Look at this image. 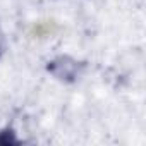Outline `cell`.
I'll use <instances>...</instances> for the list:
<instances>
[{
	"label": "cell",
	"mask_w": 146,
	"mask_h": 146,
	"mask_svg": "<svg viewBox=\"0 0 146 146\" xmlns=\"http://www.w3.org/2000/svg\"><path fill=\"white\" fill-rule=\"evenodd\" d=\"M50 69L57 78L70 79V78H74V72H76V62H72L70 58H57L52 62Z\"/></svg>",
	"instance_id": "cell-1"
},
{
	"label": "cell",
	"mask_w": 146,
	"mask_h": 146,
	"mask_svg": "<svg viewBox=\"0 0 146 146\" xmlns=\"http://www.w3.org/2000/svg\"><path fill=\"white\" fill-rule=\"evenodd\" d=\"M2 143H16V137H14V132L12 131H4L0 134V144Z\"/></svg>",
	"instance_id": "cell-2"
}]
</instances>
